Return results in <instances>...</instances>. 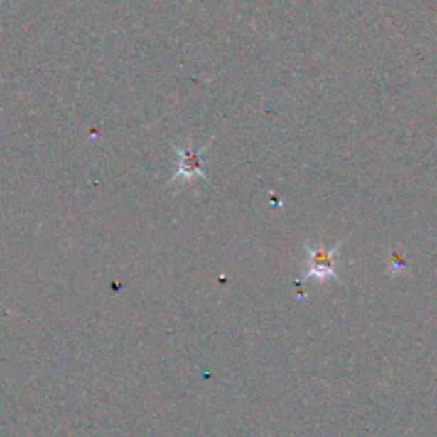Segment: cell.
I'll use <instances>...</instances> for the list:
<instances>
[{
  "label": "cell",
  "instance_id": "cell-2",
  "mask_svg": "<svg viewBox=\"0 0 437 437\" xmlns=\"http://www.w3.org/2000/svg\"><path fill=\"white\" fill-rule=\"evenodd\" d=\"M180 158H181V166L178 175L180 176H192V175H200L202 173V164H200V152L197 151H180Z\"/></svg>",
  "mask_w": 437,
  "mask_h": 437
},
{
  "label": "cell",
  "instance_id": "cell-1",
  "mask_svg": "<svg viewBox=\"0 0 437 437\" xmlns=\"http://www.w3.org/2000/svg\"><path fill=\"white\" fill-rule=\"evenodd\" d=\"M335 249H311V274L316 277H330L333 275V254Z\"/></svg>",
  "mask_w": 437,
  "mask_h": 437
}]
</instances>
